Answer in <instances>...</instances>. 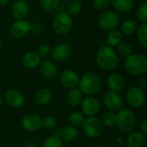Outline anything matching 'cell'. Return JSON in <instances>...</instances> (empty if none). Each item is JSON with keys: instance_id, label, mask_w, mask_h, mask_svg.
I'll return each mask as SVG.
<instances>
[{"instance_id": "3957f363", "label": "cell", "mask_w": 147, "mask_h": 147, "mask_svg": "<svg viewBox=\"0 0 147 147\" xmlns=\"http://www.w3.org/2000/svg\"><path fill=\"white\" fill-rule=\"evenodd\" d=\"M126 71L132 75H140L147 70V58L140 53H131L124 62Z\"/></svg>"}, {"instance_id": "f1b7e54d", "label": "cell", "mask_w": 147, "mask_h": 147, "mask_svg": "<svg viewBox=\"0 0 147 147\" xmlns=\"http://www.w3.org/2000/svg\"><path fill=\"white\" fill-rule=\"evenodd\" d=\"M68 120L71 126L78 127V126H82V124L84 121V116L83 114H81L79 112H72L70 114Z\"/></svg>"}, {"instance_id": "e575fe53", "label": "cell", "mask_w": 147, "mask_h": 147, "mask_svg": "<svg viewBox=\"0 0 147 147\" xmlns=\"http://www.w3.org/2000/svg\"><path fill=\"white\" fill-rule=\"evenodd\" d=\"M57 126V121L53 116H46L42 119V127L47 130H53Z\"/></svg>"}, {"instance_id": "74e56055", "label": "cell", "mask_w": 147, "mask_h": 147, "mask_svg": "<svg viewBox=\"0 0 147 147\" xmlns=\"http://www.w3.org/2000/svg\"><path fill=\"white\" fill-rule=\"evenodd\" d=\"M30 31L34 34H40L43 32V26L40 22H34L30 24Z\"/></svg>"}, {"instance_id": "44dd1931", "label": "cell", "mask_w": 147, "mask_h": 147, "mask_svg": "<svg viewBox=\"0 0 147 147\" xmlns=\"http://www.w3.org/2000/svg\"><path fill=\"white\" fill-rule=\"evenodd\" d=\"M78 134V129L73 126H67L60 129V135L59 138L62 140V141L65 142H71L74 140Z\"/></svg>"}, {"instance_id": "52a82bcc", "label": "cell", "mask_w": 147, "mask_h": 147, "mask_svg": "<svg viewBox=\"0 0 147 147\" xmlns=\"http://www.w3.org/2000/svg\"><path fill=\"white\" fill-rule=\"evenodd\" d=\"M120 24V17L118 14L114 11L103 12L98 18L99 27L106 31L115 29Z\"/></svg>"}, {"instance_id": "b9f144b4", "label": "cell", "mask_w": 147, "mask_h": 147, "mask_svg": "<svg viewBox=\"0 0 147 147\" xmlns=\"http://www.w3.org/2000/svg\"><path fill=\"white\" fill-rule=\"evenodd\" d=\"M104 45H106V44H104V42H103L102 40H100V41L98 42V46H99V47H102V46H104Z\"/></svg>"}, {"instance_id": "ac0fdd59", "label": "cell", "mask_w": 147, "mask_h": 147, "mask_svg": "<svg viewBox=\"0 0 147 147\" xmlns=\"http://www.w3.org/2000/svg\"><path fill=\"white\" fill-rule=\"evenodd\" d=\"M40 63V56L35 51L27 52L22 59V65L27 69H34Z\"/></svg>"}, {"instance_id": "1f68e13d", "label": "cell", "mask_w": 147, "mask_h": 147, "mask_svg": "<svg viewBox=\"0 0 147 147\" xmlns=\"http://www.w3.org/2000/svg\"><path fill=\"white\" fill-rule=\"evenodd\" d=\"M42 147H63V141L59 137L53 135L44 141Z\"/></svg>"}, {"instance_id": "2e32d148", "label": "cell", "mask_w": 147, "mask_h": 147, "mask_svg": "<svg viewBox=\"0 0 147 147\" xmlns=\"http://www.w3.org/2000/svg\"><path fill=\"white\" fill-rule=\"evenodd\" d=\"M4 98L7 103L13 108H20L24 104L25 102L24 96L19 90L14 89L7 90Z\"/></svg>"}, {"instance_id": "ee69618b", "label": "cell", "mask_w": 147, "mask_h": 147, "mask_svg": "<svg viewBox=\"0 0 147 147\" xmlns=\"http://www.w3.org/2000/svg\"><path fill=\"white\" fill-rule=\"evenodd\" d=\"M2 105H3V99H2V97L0 96V108L2 107Z\"/></svg>"}, {"instance_id": "30bf717a", "label": "cell", "mask_w": 147, "mask_h": 147, "mask_svg": "<svg viewBox=\"0 0 147 147\" xmlns=\"http://www.w3.org/2000/svg\"><path fill=\"white\" fill-rule=\"evenodd\" d=\"M103 103L110 111H118L122 108L123 102L121 96L113 91H107L103 96Z\"/></svg>"}, {"instance_id": "4fadbf2b", "label": "cell", "mask_w": 147, "mask_h": 147, "mask_svg": "<svg viewBox=\"0 0 147 147\" xmlns=\"http://www.w3.org/2000/svg\"><path fill=\"white\" fill-rule=\"evenodd\" d=\"M61 84L67 89H74L78 85L79 77L78 73L71 69L65 70L60 75Z\"/></svg>"}, {"instance_id": "9c48e42d", "label": "cell", "mask_w": 147, "mask_h": 147, "mask_svg": "<svg viewBox=\"0 0 147 147\" xmlns=\"http://www.w3.org/2000/svg\"><path fill=\"white\" fill-rule=\"evenodd\" d=\"M145 92L142 89L138 86H134L127 90V100L130 106L138 109L141 107L145 102Z\"/></svg>"}, {"instance_id": "60d3db41", "label": "cell", "mask_w": 147, "mask_h": 147, "mask_svg": "<svg viewBox=\"0 0 147 147\" xmlns=\"http://www.w3.org/2000/svg\"><path fill=\"white\" fill-rule=\"evenodd\" d=\"M10 0H0V5H5L7 4Z\"/></svg>"}, {"instance_id": "e0dca14e", "label": "cell", "mask_w": 147, "mask_h": 147, "mask_svg": "<svg viewBox=\"0 0 147 147\" xmlns=\"http://www.w3.org/2000/svg\"><path fill=\"white\" fill-rule=\"evenodd\" d=\"M107 86L110 91L119 93L124 89V78L118 73L110 74L107 78Z\"/></svg>"}, {"instance_id": "484cf974", "label": "cell", "mask_w": 147, "mask_h": 147, "mask_svg": "<svg viewBox=\"0 0 147 147\" xmlns=\"http://www.w3.org/2000/svg\"><path fill=\"white\" fill-rule=\"evenodd\" d=\"M137 23L133 20H127L123 22L121 25V32L122 34L132 35L137 30Z\"/></svg>"}, {"instance_id": "4316f807", "label": "cell", "mask_w": 147, "mask_h": 147, "mask_svg": "<svg viewBox=\"0 0 147 147\" xmlns=\"http://www.w3.org/2000/svg\"><path fill=\"white\" fill-rule=\"evenodd\" d=\"M137 37L140 43L144 47H147V23H142L137 28Z\"/></svg>"}, {"instance_id": "f546056e", "label": "cell", "mask_w": 147, "mask_h": 147, "mask_svg": "<svg viewBox=\"0 0 147 147\" xmlns=\"http://www.w3.org/2000/svg\"><path fill=\"white\" fill-rule=\"evenodd\" d=\"M102 123L103 126L113 127L116 126V115L113 112H108L105 115H103L102 119Z\"/></svg>"}, {"instance_id": "d6a6232c", "label": "cell", "mask_w": 147, "mask_h": 147, "mask_svg": "<svg viewBox=\"0 0 147 147\" xmlns=\"http://www.w3.org/2000/svg\"><path fill=\"white\" fill-rule=\"evenodd\" d=\"M116 47H117V53L122 57L127 58V56H129L132 53V47L128 43L121 42Z\"/></svg>"}, {"instance_id": "ab89813d", "label": "cell", "mask_w": 147, "mask_h": 147, "mask_svg": "<svg viewBox=\"0 0 147 147\" xmlns=\"http://www.w3.org/2000/svg\"><path fill=\"white\" fill-rule=\"evenodd\" d=\"M147 86V82L146 79H140V81H139V83H138V87H140V89H142V90H144V89H146Z\"/></svg>"}, {"instance_id": "6da1fadb", "label": "cell", "mask_w": 147, "mask_h": 147, "mask_svg": "<svg viewBox=\"0 0 147 147\" xmlns=\"http://www.w3.org/2000/svg\"><path fill=\"white\" fill-rule=\"evenodd\" d=\"M96 60L97 65L105 71H114L119 65V57L113 47L109 46H102L99 47Z\"/></svg>"}, {"instance_id": "5b68a950", "label": "cell", "mask_w": 147, "mask_h": 147, "mask_svg": "<svg viewBox=\"0 0 147 147\" xmlns=\"http://www.w3.org/2000/svg\"><path fill=\"white\" fill-rule=\"evenodd\" d=\"M116 125L123 133L132 131L135 126V115L130 109H121L116 115Z\"/></svg>"}, {"instance_id": "f35d334b", "label": "cell", "mask_w": 147, "mask_h": 147, "mask_svg": "<svg viewBox=\"0 0 147 147\" xmlns=\"http://www.w3.org/2000/svg\"><path fill=\"white\" fill-rule=\"evenodd\" d=\"M140 132L144 134H146L147 133V121L146 120H144L140 125Z\"/></svg>"}, {"instance_id": "9a60e30c", "label": "cell", "mask_w": 147, "mask_h": 147, "mask_svg": "<svg viewBox=\"0 0 147 147\" xmlns=\"http://www.w3.org/2000/svg\"><path fill=\"white\" fill-rule=\"evenodd\" d=\"M11 15L16 20L24 19L29 12V7L27 2L23 0H16L11 5Z\"/></svg>"}, {"instance_id": "7dc6e473", "label": "cell", "mask_w": 147, "mask_h": 147, "mask_svg": "<svg viewBox=\"0 0 147 147\" xmlns=\"http://www.w3.org/2000/svg\"><path fill=\"white\" fill-rule=\"evenodd\" d=\"M23 1H25V2H28V1H33V0H23Z\"/></svg>"}, {"instance_id": "bcb514c9", "label": "cell", "mask_w": 147, "mask_h": 147, "mask_svg": "<svg viewBox=\"0 0 147 147\" xmlns=\"http://www.w3.org/2000/svg\"><path fill=\"white\" fill-rule=\"evenodd\" d=\"M61 1H63V2H71V0H61Z\"/></svg>"}, {"instance_id": "ba28073f", "label": "cell", "mask_w": 147, "mask_h": 147, "mask_svg": "<svg viewBox=\"0 0 147 147\" xmlns=\"http://www.w3.org/2000/svg\"><path fill=\"white\" fill-rule=\"evenodd\" d=\"M9 34L16 39H22L30 32V23L25 19L15 21L9 28Z\"/></svg>"}, {"instance_id": "8d00e7d4", "label": "cell", "mask_w": 147, "mask_h": 147, "mask_svg": "<svg viewBox=\"0 0 147 147\" xmlns=\"http://www.w3.org/2000/svg\"><path fill=\"white\" fill-rule=\"evenodd\" d=\"M51 51H52V48L49 45L47 44H42L40 45L39 47H38V54L41 57H47L48 55L51 54Z\"/></svg>"}, {"instance_id": "5bb4252c", "label": "cell", "mask_w": 147, "mask_h": 147, "mask_svg": "<svg viewBox=\"0 0 147 147\" xmlns=\"http://www.w3.org/2000/svg\"><path fill=\"white\" fill-rule=\"evenodd\" d=\"M100 110L98 100L93 96L86 97L82 102V111L87 116H95Z\"/></svg>"}, {"instance_id": "cb8c5ba5", "label": "cell", "mask_w": 147, "mask_h": 147, "mask_svg": "<svg viewBox=\"0 0 147 147\" xmlns=\"http://www.w3.org/2000/svg\"><path fill=\"white\" fill-rule=\"evenodd\" d=\"M113 7L122 13L128 12L134 8V0H110Z\"/></svg>"}, {"instance_id": "4dcf8cb0", "label": "cell", "mask_w": 147, "mask_h": 147, "mask_svg": "<svg viewBox=\"0 0 147 147\" xmlns=\"http://www.w3.org/2000/svg\"><path fill=\"white\" fill-rule=\"evenodd\" d=\"M136 16L139 21H140L142 23H147V3H142L137 11H136Z\"/></svg>"}, {"instance_id": "f6af8a7d", "label": "cell", "mask_w": 147, "mask_h": 147, "mask_svg": "<svg viewBox=\"0 0 147 147\" xmlns=\"http://www.w3.org/2000/svg\"><path fill=\"white\" fill-rule=\"evenodd\" d=\"M2 47H3V43H2V40H1V39H0V52H1V50H2Z\"/></svg>"}, {"instance_id": "ffe728a7", "label": "cell", "mask_w": 147, "mask_h": 147, "mask_svg": "<svg viewBox=\"0 0 147 147\" xmlns=\"http://www.w3.org/2000/svg\"><path fill=\"white\" fill-rule=\"evenodd\" d=\"M53 98V93L49 89H40L34 95V101L40 106L48 104Z\"/></svg>"}, {"instance_id": "7c38bea8", "label": "cell", "mask_w": 147, "mask_h": 147, "mask_svg": "<svg viewBox=\"0 0 147 147\" xmlns=\"http://www.w3.org/2000/svg\"><path fill=\"white\" fill-rule=\"evenodd\" d=\"M22 126L27 131L34 132L42 127V119L36 114H27L22 119Z\"/></svg>"}, {"instance_id": "7a4b0ae2", "label": "cell", "mask_w": 147, "mask_h": 147, "mask_svg": "<svg viewBox=\"0 0 147 147\" xmlns=\"http://www.w3.org/2000/svg\"><path fill=\"white\" fill-rule=\"evenodd\" d=\"M102 82L99 76L93 72H88L79 78L78 87L82 94L87 96L96 95L101 89Z\"/></svg>"}, {"instance_id": "7bdbcfd3", "label": "cell", "mask_w": 147, "mask_h": 147, "mask_svg": "<svg viewBox=\"0 0 147 147\" xmlns=\"http://www.w3.org/2000/svg\"><path fill=\"white\" fill-rule=\"evenodd\" d=\"M94 147H109V146H104V145H98V146H94Z\"/></svg>"}, {"instance_id": "277c9868", "label": "cell", "mask_w": 147, "mask_h": 147, "mask_svg": "<svg viewBox=\"0 0 147 147\" xmlns=\"http://www.w3.org/2000/svg\"><path fill=\"white\" fill-rule=\"evenodd\" d=\"M72 19L67 12L58 13L53 21V27L54 31L59 35H65L69 34L72 28Z\"/></svg>"}, {"instance_id": "8992f818", "label": "cell", "mask_w": 147, "mask_h": 147, "mask_svg": "<svg viewBox=\"0 0 147 147\" xmlns=\"http://www.w3.org/2000/svg\"><path fill=\"white\" fill-rule=\"evenodd\" d=\"M82 126L85 134L91 139H96L103 133L102 121L95 116H89L87 119H84Z\"/></svg>"}, {"instance_id": "8fae6325", "label": "cell", "mask_w": 147, "mask_h": 147, "mask_svg": "<svg viewBox=\"0 0 147 147\" xmlns=\"http://www.w3.org/2000/svg\"><path fill=\"white\" fill-rule=\"evenodd\" d=\"M71 47L67 43H61L55 46L52 51L51 55L54 61L57 62H64L67 60L71 55Z\"/></svg>"}, {"instance_id": "603a6c76", "label": "cell", "mask_w": 147, "mask_h": 147, "mask_svg": "<svg viewBox=\"0 0 147 147\" xmlns=\"http://www.w3.org/2000/svg\"><path fill=\"white\" fill-rule=\"evenodd\" d=\"M122 38H123V34L121 32V30L115 28L109 32L106 37V43L108 44V46L111 47H116L122 41Z\"/></svg>"}, {"instance_id": "d6986e66", "label": "cell", "mask_w": 147, "mask_h": 147, "mask_svg": "<svg viewBox=\"0 0 147 147\" xmlns=\"http://www.w3.org/2000/svg\"><path fill=\"white\" fill-rule=\"evenodd\" d=\"M40 71L41 75L47 79H53L56 78L58 74V69L56 65L50 60H46L40 64Z\"/></svg>"}, {"instance_id": "d4e9b609", "label": "cell", "mask_w": 147, "mask_h": 147, "mask_svg": "<svg viewBox=\"0 0 147 147\" xmlns=\"http://www.w3.org/2000/svg\"><path fill=\"white\" fill-rule=\"evenodd\" d=\"M83 100V96L81 91L78 89H71V90L68 92L67 96H66V101L68 102L69 105L71 106H78V104L81 103Z\"/></svg>"}, {"instance_id": "c3c4849f", "label": "cell", "mask_w": 147, "mask_h": 147, "mask_svg": "<svg viewBox=\"0 0 147 147\" xmlns=\"http://www.w3.org/2000/svg\"><path fill=\"white\" fill-rule=\"evenodd\" d=\"M28 147H35V146H28Z\"/></svg>"}, {"instance_id": "83f0119b", "label": "cell", "mask_w": 147, "mask_h": 147, "mask_svg": "<svg viewBox=\"0 0 147 147\" xmlns=\"http://www.w3.org/2000/svg\"><path fill=\"white\" fill-rule=\"evenodd\" d=\"M82 3L78 0H71L67 6V13L71 16L78 15L82 10Z\"/></svg>"}, {"instance_id": "7402d4cb", "label": "cell", "mask_w": 147, "mask_h": 147, "mask_svg": "<svg viewBox=\"0 0 147 147\" xmlns=\"http://www.w3.org/2000/svg\"><path fill=\"white\" fill-rule=\"evenodd\" d=\"M145 143V134L141 132H134L129 134L127 144L129 147H141Z\"/></svg>"}, {"instance_id": "d590c367", "label": "cell", "mask_w": 147, "mask_h": 147, "mask_svg": "<svg viewBox=\"0 0 147 147\" xmlns=\"http://www.w3.org/2000/svg\"><path fill=\"white\" fill-rule=\"evenodd\" d=\"M111 4L110 0H93L92 5L96 9L98 10H104L109 7Z\"/></svg>"}, {"instance_id": "836d02e7", "label": "cell", "mask_w": 147, "mask_h": 147, "mask_svg": "<svg viewBox=\"0 0 147 147\" xmlns=\"http://www.w3.org/2000/svg\"><path fill=\"white\" fill-rule=\"evenodd\" d=\"M60 0H40V6L43 9L47 11H51L55 9L59 4Z\"/></svg>"}]
</instances>
